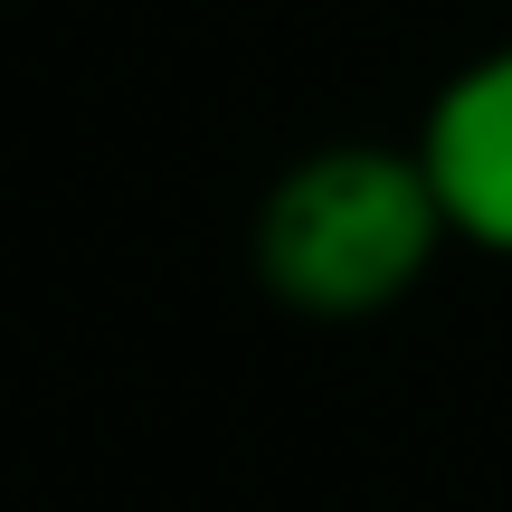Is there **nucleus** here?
Wrapping results in <instances>:
<instances>
[{"mask_svg": "<svg viewBox=\"0 0 512 512\" xmlns=\"http://www.w3.org/2000/svg\"><path fill=\"white\" fill-rule=\"evenodd\" d=\"M446 209L418 171V143L332 133L294 152L247 219V275L294 323H380L437 275Z\"/></svg>", "mask_w": 512, "mask_h": 512, "instance_id": "nucleus-1", "label": "nucleus"}, {"mask_svg": "<svg viewBox=\"0 0 512 512\" xmlns=\"http://www.w3.org/2000/svg\"><path fill=\"white\" fill-rule=\"evenodd\" d=\"M408 143H418V171L446 209V238L512 266V38L446 67Z\"/></svg>", "mask_w": 512, "mask_h": 512, "instance_id": "nucleus-2", "label": "nucleus"}]
</instances>
